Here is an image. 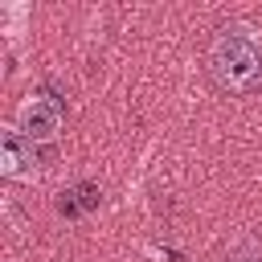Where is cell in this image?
<instances>
[{"label":"cell","instance_id":"1","mask_svg":"<svg viewBox=\"0 0 262 262\" xmlns=\"http://www.w3.org/2000/svg\"><path fill=\"white\" fill-rule=\"evenodd\" d=\"M209 70L233 94L258 90L262 86V29H254L246 20L221 25L209 45Z\"/></svg>","mask_w":262,"mask_h":262},{"label":"cell","instance_id":"2","mask_svg":"<svg viewBox=\"0 0 262 262\" xmlns=\"http://www.w3.org/2000/svg\"><path fill=\"white\" fill-rule=\"evenodd\" d=\"M16 131L25 139H33V143L53 139L61 131V102L53 94H29L20 102V111H16Z\"/></svg>","mask_w":262,"mask_h":262},{"label":"cell","instance_id":"3","mask_svg":"<svg viewBox=\"0 0 262 262\" xmlns=\"http://www.w3.org/2000/svg\"><path fill=\"white\" fill-rule=\"evenodd\" d=\"M0 172H4L8 180H33V176H37L33 139H25L16 127H8L4 139H0Z\"/></svg>","mask_w":262,"mask_h":262},{"label":"cell","instance_id":"4","mask_svg":"<svg viewBox=\"0 0 262 262\" xmlns=\"http://www.w3.org/2000/svg\"><path fill=\"white\" fill-rule=\"evenodd\" d=\"M225 262H262V250H254V246H237V250L225 254Z\"/></svg>","mask_w":262,"mask_h":262}]
</instances>
